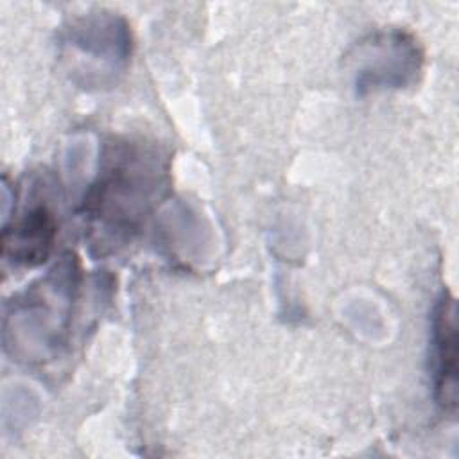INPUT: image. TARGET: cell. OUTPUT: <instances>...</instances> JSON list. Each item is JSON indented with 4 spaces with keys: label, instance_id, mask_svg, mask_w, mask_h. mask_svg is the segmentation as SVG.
<instances>
[{
    "label": "cell",
    "instance_id": "6da1fadb",
    "mask_svg": "<svg viewBox=\"0 0 459 459\" xmlns=\"http://www.w3.org/2000/svg\"><path fill=\"white\" fill-rule=\"evenodd\" d=\"M436 342V389L446 411L457 403V339H455V303L445 294L434 316Z\"/></svg>",
    "mask_w": 459,
    "mask_h": 459
}]
</instances>
